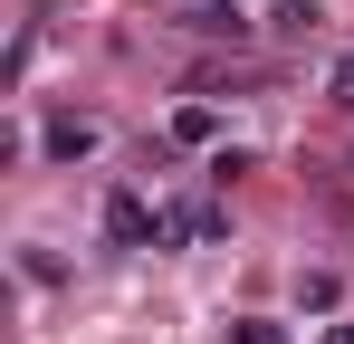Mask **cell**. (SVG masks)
<instances>
[{
	"label": "cell",
	"mask_w": 354,
	"mask_h": 344,
	"mask_svg": "<svg viewBox=\"0 0 354 344\" xmlns=\"http://www.w3.org/2000/svg\"><path fill=\"white\" fill-rule=\"evenodd\" d=\"M153 229H163V211H144L134 191H106V239L115 249H153Z\"/></svg>",
	"instance_id": "cell-1"
},
{
	"label": "cell",
	"mask_w": 354,
	"mask_h": 344,
	"mask_svg": "<svg viewBox=\"0 0 354 344\" xmlns=\"http://www.w3.org/2000/svg\"><path fill=\"white\" fill-rule=\"evenodd\" d=\"M182 29H201V39H230V48L249 39V19H239L230 0H192V10H182Z\"/></svg>",
	"instance_id": "cell-2"
},
{
	"label": "cell",
	"mask_w": 354,
	"mask_h": 344,
	"mask_svg": "<svg viewBox=\"0 0 354 344\" xmlns=\"http://www.w3.org/2000/svg\"><path fill=\"white\" fill-rule=\"evenodd\" d=\"M96 144H106V124H96V115H58V124H48V153H58V163L96 153Z\"/></svg>",
	"instance_id": "cell-3"
},
{
	"label": "cell",
	"mask_w": 354,
	"mask_h": 344,
	"mask_svg": "<svg viewBox=\"0 0 354 344\" xmlns=\"http://www.w3.org/2000/svg\"><path fill=\"white\" fill-rule=\"evenodd\" d=\"M306 29H326V10L316 0H278V39H306Z\"/></svg>",
	"instance_id": "cell-4"
},
{
	"label": "cell",
	"mask_w": 354,
	"mask_h": 344,
	"mask_svg": "<svg viewBox=\"0 0 354 344\" xmlns=\"http://www.w3.org/2000/svg\"><path fill=\"white\" fill-rule=\"evenodd\" d=\"M230 344H288V335H278L268 316H239V325H230Z\"/></svg>",
	"instance_id": "cell-5"
},
{
	"label": "cell",
	"mask_w": 354,
	"mask_h": 344,
	"mask_svg": "<svg viewBox=\"0 0 354 344\" xmlns=\"http://www.w3.org/2000/svg\"><path fill=\"white\" fill-rule=\"evenodd\" d=\"M335 106H354V48L335 57Z\"/></svg>",
	"instance_id": "cell-6"
},
{
	"label": "cell",
	"mask_w": 354,
	"mask_h": 344,
	"mask_svg": "<svg viewBox=\"0 0 354 344\" xmlns=\"http://www.w3.org/2000/svg\"><path fill=\"white\" fill-rule=\"evenodd\" d=\"M326 344H354V316H345V325H326Z\"/></svg>",
	"instance_id": "cell-7"
}]
</instances>
